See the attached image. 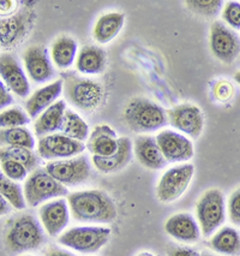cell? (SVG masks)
<instances>
[{
  "label": "cell",
  "instance_id": "1",
  "mask_svg": "<svg viewBox=\"0 0 240 256\" xmlns=\"http://www.w3.org/2000/svg\"><path fill=\"white\" fill-rule=\"evenodd\" d=\"M67 204L72 218L81 222L109 224L117 219L114 201L102 190H83L69 195Z\"/></svg>",
  "mask_w": 240,
  "mask_h": 256
},
{
  "label": "cell",
  "instance_id": "2",
  "mask_svg": "<svg viewBox=\"0 0 240 256\" xmlns=\"http://www.w3.org/2000/svg\"><path fill=\"white\" fill-rule=\"evenodd\" d=\"M43 242V230L34 216L23 214L8 222L5 232V246L10 254L37 250Z\"/></svg>",
  "mask_w": 240,
  "mask_h": 256
},
{
  "label": "cell",
  "instance_id": "3",
  "mask_svg": "<svg viewBox=\"0 0 240 256\" xmlns=\"http://www.w3.org/2000/svg\"><path fill=\"white\" fill-rule=\"evenodd\" d=\"M124 119L133 132L146 134L161 129L168 124L167 111L153 101L136 98L124 110Z\"/></svg>",
  "mask_w": 240,
  "mask_h": 256
},
{
  "label": "cell",
  "instance_id": "4",
  "mask_svg": "<svg viewBox=\"0 0 240 256\" xmlns=\"http://www.w3.org/2000/svg\"><path fill=\"white\" fill-rule=\"evenodd\" d=\"M24 200L29 207H36L51 198H64L69 194L66 186L47 174L44 168H36L24 183Z\"/></svg>",
  "mask_w": 240,
  "mask_h": 256
},
{
  "label": "cell",
  "instance_id": "5",
  "mask_svg": "<svg viewBox=\"0 0 240 256\" xmlns=\"http://www.w3.org/2000/svg\"><path fill=\"white\" fill-rule=\"evenodd\" d=\"M111 228L102 226H77L58 237V243L76 252L91 254L99 252L108 242Z\"/></svg>",
  "mask_w": 240,
  "mask_h": 256
},
{
  "label": "cell",
  "instance_id": "6",
  "mask_svg": "<svg viewBox=\"0 0 240 256\" xmlns=\"http://www.w3.org/2000/svg\"><path fill=\"white\" fill-rule=\"evenodd\" d=\"M198 225L204 237L212 236L226 220L224 194L219 189H209L197 202Z\"/></svg>",
  "mask_w": 240,
  "mask_h": 256
},
{
  "label": "cell",
  "instance_id": "7",
  "mask_svg": "<svg viewBox=\"0 0 240 256\" xmlns=\"http://www.w3.org/2000/svg\"><path fill=\"white\" fill-rule=\"evenodd\" d=\"M64 95L77 108L94 111L101 105L103 88L97 82L76 76H67L64 81Z\"/></svg>",
  "mask_w": 240,
  "mask_h": 256
},
{
  "label": "cell",
  "instance_id": "8",
  "mask_svg": "<svg viewBox=\"0 0 240 256\" xmlns=\"http://www.w3.org/2000/svg\"><path fill=\"white\" fill-rule=\"evenodd\" d=\"M194 174L195 166L189 162L174 166L166 171L156 189L159 200L164 204H171L182 198V195L188 190Z\"/></svg>",
  "mask_w": 240,
  "mask_h": 256
},
{
  "label": "cell",
  "instance_id": "9",
  "mask_svg": "<svg viewBox=\"0 0 240 256\" xmlns=\"http://www.w3.org/2000/svg\"><path fill=\"white\" fill-rule=\"evenodd\" d=\"M44 170L63 186H78L90 176V164L85 156H78L64 160H52Z\"/></svg>",
  "mask_w": 240,
  "mask_h": 256
},
{
  "label": "cell",
  "instance_id": "10",
  "mask_svg": "<svg viewBox=\"0 0 240 256\" xmlns=\"http://www.w3.org/2000/svg\"><path fill=\"white\" fill-rule=\"evenodd\" d=\"M34 18L35 14L30 10L0 17V47L10 50L18 46L30 30Z\"/></svg>",
  "mask_w": 240,
  "mask_h": 256
},
{
  "label": "cell",
  "instance_id": "11",
  "mask_svg": "<svg viewBox=\"0 0 240 256\" xmlns=\"http://www.w3.org/2000/svg\"><path fill=\"white\" fill-rule=\"evenodd\" d=\"M85 146L83 142L76 141L63 134H52L38 140V156L44 160L70 159L83 153Z\"/></svg>",
  "mask_w": 240,
  "mask_h": 256
},
{
  "label": "cell",
  "instance_id": "12",
  "mask_svg": "<svg viewBox=\"0 0 240 256\" xmlns=\"http://www.w3.org/2000/svg\"><path fill=\"white\" fill-rule=\"evenodd\" d=\"M210 48L216 58L232 64L240 54V38L224 23L216 20L210 26Z\"/></svg>",
  "mask_w": 240,
  "mask_h": 256
},
{
  "label": "cell",
  "instance_id": "13",
  "mask_svg": "<svg viewBox=\"0 0 240 256\" xmlns=\"http://www.w3.org/2000/svg\"><path fill=\"white\" fill-rule=\"evenodd\" d=\"M168 123L191 138H198L203 132L204 117L197 106L184 104L167 111Z\"/></svg>",
  "mask_w": 240,
  "mask_h": 256
},
{
  "label": "cell",
  "instance_id": "14",
  "mask_svg": "<svg viewBox=\"0 0 240 256\" xmlns=\"http://www.w3.org/2000/svg\"><path fill=\"white\" fill-rule=\"evenodd\" d=\"M156 141L167 162H188L194 156V144L182 134L164 130L156 136Z\"/></svg>",
  "mask_w": 240,
  "mask_h": 256
},
{
  "label": "cell",
  "instance_id": "15",
  "mask_svg": "<svg viewBox=\"0 0 240 256\" xmlns=\"http://www.w3.org/2000/svg\"><path fill=\"white\" fill-rule=\"evenodd\" d=\"M23 60H24L26 74L30 77L31 81L43 83L52 80L54 76V68H53L46 47L40 46V44L30 46L25 50Z\"/></svg>",
  "mask_w": 240,
  "mask_h": 256
},
{
  "label": "cell",
  "instance_id": "16",
  "mask_svg": "<svg viewBox=\"0 0 240 256\" xmlns=\"http://www.w3.org/2000/svg\"><path fill=\"white\" fill-rule=\"evenodd\" d=\"M0 77L5 86L17 96L25 98L30 93V86L17 59L8 53L0 54Z\"/></svg>",
  "mask_w": 240,
  "mask_h": 256
},
{
  "label": "cell",
  "instance_id": "17",
  "mask_svg": "<svg viewBox=\"0 0 240 256\" xmlns=\"http://www.w3.org/2000/svg\"><path fill=\"white\" fill-rule=\"evenodd\" d=\"M38 214L44 230L51 237L59 236L69 224L70 208L64 198H58L43 204Z\"/></svg>",
  "mask_w": 240,
  "mask_h": 256
},
{
  "label": "cell",
  "instance_id": "18",
  "mask_svg": "<svg viewBox=\"0 0 240 256\" xmlns=\"http://www.w3.org/2000/svg\"><path fill=\"white\" fill-rule=\"evenodd\" d=\"M165 230L174 240L184 243H196L201 238L200 225L189 213H178L166 222Z\"/></svg>",
  "mask_w": 240,
  "mask_h": 256
},
{
  "label": "cell",
  "instance_id": "19",
  "mask_svg": "<svg viewBox=\"0 0 240 256\" xmlns=\"http://www.w3.org/2000/svg\"><path fill=\"white\" fill-rule=\"evenodd\" d=\"M133 152L138 162L149 170H160L167 165L156 138L153 136H138L133 144Z\"/></svg>",
  "mask_w": 240,
  "mask_h": 256
},
{
  "label": "cell",
  "instance_id": "20",
  "mask_svg": "<svg viewBox=\"0 0 240 256\" xmlns=\"http://www.w3.org/2000/svg\"><path fill=\"white\" fill-rule=\"evenodd\" d=\"M132 142L129 138H120L118 150L111 156H93L91 162L96 170L102 174H114L120 171L131 162L132 159Z\"/></svg>",
  "mask_w": 240,
  "mask_h": 256
},
{
  "label": "cell",
  "instance_id": "21",
  "mask_svg": "<svg viewBox=\"0 0 240 256\" xmlns=\"http://www.w3.org/2000/svg\"><path fill=\"white\" fill-rule=\"evenodd\" d=\"M119 138L117 132L108 125H97L88 138V150L96 156H111L118 150Z\"/></svg>",
  "mask_w": 240,
  "mask_h": 256
},
{
  "label": "cell",
  "instance_id": "22",
  "mask_svg": "<svg viewBox=\"0 0 240 256\" xmlns=\"http://www.w3.org/2000/svg\"><path fill=\"white\" fill-rule=\"evenodd\" d=\"M63 86L64 81L58 80V81L49 83L48 86H44L43 88L37 89L25 102V110L29 117L37 118L41 113L52 106L60 96Z\"/></svg>",
  "mask_w": 240,
  "mask_h": 256
},
{
  "label": "cell",
  "instance_id": "23",
  "mask_svg": "<svg viewBox=\"0 0 240 256\" xmlns=\"http://www.w3.org/2000/svg\"><path fill=\"white\" fill-rule=\"evenodd\" d=\"M65 111H66V104L60 100L49 106L46 111H43L38 116L34 124L35 135L38 138L44 136L55 134L58 130H61Z\"/></svg>",
  "mask_w": 240,
  "mask_h": 256
},
{
  "label": "cell",
  "instance_id": "24",
  "mask_svg": "<svg viewBox=\"0 0 240 256\" xmlns=\"http://www.w3.org/2000/svg\"><path fill=\"white\" fill-rule=\"evenodd\" d=\"M76 68L79 72L87 75L101 74L106 68V52L101 47H83L77 54Z\"/></svg>",
  "mask_w": 240,
  "mask_h": 256
},
{
  "label": "cell",
  "instance_id": "25",
  "mask_svg": "<svg viewBox=\"0 0 240 256\" xmlns=\"http://www.w3.org/2000/svg\"><path fill=\"white\" fill-rule=\"evenodd\" d=\"M125 23L124 14H106L97 20L94 26V38L99 44H108L119 34Z\"/></svg>",
  "mask_w": 240,
  "mask_h": 256
},
{
  "label": "cell",
  "instance_id": "26",
  "mask_svg": "<svg viewBox=\"0 0 240 256\" xmlns=\"http://www.w3.org/2000/svg\"><path fill=\"white\" fill-rule=\"evenodd\" d=\"M209 246L220 254L240 256V234L236 228L225 226L213 236Z\"/></svg>",
  "mask_w": 240,
  "mask_h": 256
},
{
  "label": "cell",
  "instance_id": "27",
  "mask_svg": "<svg viewBox=\"0 0 240 256\" xmlns=\"http://www.w3.org/2000/svg\"><path fill=\"white\" fill-rule=\"evenodd\" d=\"M51 56L59 69H69L76 60L77 42L70 36L58 38L52 44Z\"/></svg>",
  "mask_w": 240,
  "mask_h": 256
},
{
  "label": "cell",
  "instance_id": "28",
  "mask_svg": "<svg viewBox=\"0 0 240 256\" xmlns=\"http://www.w3.org/2000/svg\"><path fill=\"white\" fill-rule=\"evenodd\" d=\"M0 147H22L34 150L35 140L24 126L0 129Z\"/></svg>",
  "mask_w": 240,
  "mask_h": 256
},
{
  "label": "cell",
  "instance_id": "29",
  "mask_svg": "<svg viewBox=\"0 0 240 256\" xmlns=\"http://www.w3.org/2000/svg\"><path fill=\"white\" fill-rule=\"evenodd\" d=\"M61 134L67 138L83 142L89 138V126L81 116L77 114L72 110H66L64 114Z\"/></svg>",
  "mask_w": 240,
  "mask_h": 256
},
{
  "label": "cell",
  "instance_id": "30",
  "mask_svg": "<svg viewBox=\"0 0 240 256\" xmlns=\"http://www.w3.org/2000/svg\"><path fill=\"white\" fill-rule=\"evenodd\" d=\"M5 160H13L24 165L28 171L36 170L40 159L32 150L22 147H0V162Z\"/></svg>",
  "mask_w": 240,
  "mask_h": 256
},
{
  "label": "cell",
  "instance_id": "31",
  "mask_svg": "<svg viewBox=\"0 0 240 256\" xmlns=\"http://www.w3.org/2000/svg\"><path fill=\"white\" fill-rule=\"evenodd\" d=\"M0 194L4 196L10 204L16 210H24L26 204L22 186L11 180L0 168Z\"/></svg>",
  "mask_w": 240,
  "mask_h": 256
},
{
  "label": "cell",
  "instance_id": "32",
  "mask_svg": "<svg viewBox=\"0 0 240 256\" xmlns=\"http://www.w3.org/2000/svg\"><path fill=\"white\" fill-rule=\"evenodd\" d=\"M29 123H30V117L19 107H12L0 112V129L20 128Z\"/></svg>",
  "mask_w": 240,
  "mask_h": 256
},
{
  "label": "cell",
  "instance_id": "33",
  "mask_svg": "<svg viewBox=\"0 0 240 256\" xmlns=\"http://www.w3.org/2000/svg\"><path fill=\"white\" fill-rule=\"evenodd\" d=\"M185 4L192 12L213 18L221 11L224 2L221 0H189Z\"/></svg>",
  "mask_w": 240,
  "mask_h": 256
},
{
  "label": "cell",
  "instance_id": "34",
  "mask_svg": "<svg viewBox=\"0 0 240 256\" xmlns=\"http://www.w3.org/2000/svg\"><path fill=\"white\" fill-rule=\"evenodd\" d=\"M0 168L4 172L7 178L13 182L24 180L28 176V170L20 162H13V160H5L0 162Z\"/></svg>",
  "mask_w": 240,
  "mask_h": 256
},
{
  "label": "cell",
  "instance_id": "35",
  "mask_svg": "<svg viewBox=\"0 0 240 256\" xmlns=\"http://www.w3.org/2000/svg\"><path fill=\"white\" fill-rule=\"evenodd\" d=\"M222 18L232 28L240 29V2H227L222 11Z\"/></svg>",
  "mask_w": 240,
  "mask_h": 256
},
{
  "label": "cell",
  "instance_id": "36",
  "mask_svg": "<svg viewBox=\"0 0 240 256\" xmlns=\"http://www.w3.org/2000/svg\"><path fill=\"white\" fill-rule=\"evenodd\" d=\"M228 218L236 226H240V188L231 194L227 204Z\"/></svg>",
  "mask_w": 240,
  "mask_h": 256
},
{
  "label": "cell",
  "instance_id": "37",
  "mask_svg": "<svg viewBox=\"0 0 240 256\" xmlns=\"http://www.w3.org/2000/svg\"><path fill=\"white\" fill-rule=\"evenodd\" d=\"M233 94V87L231 86L230 82L222 81L219 82L218 86L215 87V96L219 101H227L232 96Z\"/></svg>",
  "mask_w": 240,
  "mask_h": 256
},
{
  "label": "cell",
  "instance_id": "38",
  "mask_svg": "<svg viewBox=\"0 0 240 256\" xmlns=\"http://www.w3.org/2000/svg\"><path fill=\"white\" fill-rule=\"evenodd\" d=\"M13 102L12 95L8 92V88L5 86V83L0 80V110L10 106Z\"/></svg>",
  "mask_w": 240,
  "mask_h": 256
},
{
  "label": "cell",
  "instance_id": "39",
  "mask_svg": "<svg viewBox=\"0 0 240 256\" xmlns=\"http://www.w3.org/2000/svg\"><path fill=\"white\" fill-rule=\"evenodd\" d=\"M17 2H12V0H0V16H11L13 14L14 10H16Z\"/></svg>",
  "mask_w": 240,
  "mask_h": 256
},
{
  "label": "cell",
  "instance_id": "40",
  "mask_svg": "<svg viewBox=\"0 0 240 256\" xmlns=\"http://www.w3.org/2000/svg\"><path fill=\"white\" fill-rule=\"evenodd\" d=\"M170 256H201L197 250L188 248V246H178V248H173L168 252Z\"/></svg>",
  "mask_w": 240,
  "mask_h": 256
},
{
  "label": "cell",
  "instance_id": "41",
  "mask_svg": "<svg viewBox=\"0 0 240 256\" xmlns=\"http://www.w3.org/2000/svg\"><path fill=\"white\" fill-rule=\"evenodd\" d=\"M11 204L10 202H8L6 198H4L1 194H0V216H6L11 212Z\"/></svg>",
  "mask_w": 240,
  "mask_h": 256
},
{
  "label": "cell",
  "instance_id": "42",
  "mask_svg": "<svg viewBox=\"0 0 240 256\" xmlns=\"http://www.w3.org/2000/svg\"><path fill=\"white\" fill-rule=\"evenodd\" d=\"M46 256H76L72 252H67V250H63L59 248H49L47 250Z\"/></svg>",
  "mask_w": 240,
  "mask_h": 256
},
{
  "label": "cell",
  "instance_id": "43",
  "mask_svg": "<svg viewBox=\"0 0 240 256\" xmlns=\"http://www.w3.org/2000/svg\"><path fill=\"white\" fill-rule=\"evenodd\" d=\"M234 80H236V81L240 84V71H239V72H237L236 75H234Z\"/></svg>",
  "mask_w": 240,
  "mask_h": 256
},
{
  "label": "cell",
  "instance_id": "44",
  "mask_svg": "<svg viewBox=\"0 0 240 256\" xmlns=\"http://www.w3.org/2000/svg\"><path fill=\"white\" fill-rule=\"evenodd\" d=\"M137 256H155V255L150 254V252H141V254H138Z\"/></svg>",
  "mask_w": 240,
  "mask_h": 256
},
{
  "label": "cell",
  "instance_id": "45",
  "mask_svg": "<svg viewBox=\"0 0 240 256\" xmlns=\"http://www.w3.org/2000/svg\"><path fill=\"white\" fill-rule=\"evenodd\" d=\"M201 256H214V255H212V254H207V252H204L203 255H201Z\"/></svg>",
  "mask_w": 240,
  "mask_h": 256
},
{
  "label": "cell",
  "instance_id": "46",
  "mask_svg": "<svg viewBox=\"0 0 240 256\" xmlns=\"http://www.w3.org/2000/svg\"><path fill=\"white\" fill-rule=\"evenodd\" d=\"M28 256H29V255H28Z\"/></svg>",
  "mask_w": 240,
  "mask_h": 256
}]
</instances>
